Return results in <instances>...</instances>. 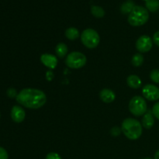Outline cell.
<instances>
[{
	"instance_id": "cell-24",
	"label": "cell",
	"mask_w": 159,
	"mask_h": 159,
	"mask_svg": "<svg viewBox=\"0 0 159 159\" xmlns=\"http://www.w3.org/2000/svg\"><path fill=\"white\" fill-rule=\"evenodd\" d=\"M8 158H9V155L6 149L0 147V159H8Z\"/></svg>"
},
{
	"instance_id": "cell-10",
	"label": "cell",
	"mask_w": 159,
	"mask_h": 159,
	"mask_svg": "<svg viewBox=\"0 0 159 159\" xmlns=\"http://www.w3.org/2000/svg\"><path fill=\"white\" fill-rule=\"evenodd\" d=\"M40 61L50 69H54L57 65V58L53 54H42L40 56Z\"/></svg>"
},
{
	"instance_id": "cell-19",
	"label": "cell",
	"mask_w": 159,
	"mask_h": 159,
	"mask_svg": "<svg viewBox=\"0 0 159 159\" xmlns=\"http://www.w3.org/2000/svg\"><path fill=\"white\" fill-rule=\"evenodd\" d=\"M144 62V57L141 54H136L131 59L132 65L134 67H140Z\"/></svg>"
},
{
	"instance_id": "cell-29",
	"label": "cell",
	"mask_w": 159,
	"mask_h": 159,
	"mask_svg": "<svg viewBox=\"0 0 159 159\" xmlns=\"http://www.w3.org/2000/svg\"><path fill=\"white\" fill-rule=\"evenodd\" d=\"M144 159H152V158H144Z\"/></svg>"
},
{
	"instance_id": "cell-22",
	"label": "cell",
	"mask_w": 159,
	"mask_h": 159,
	"mask_svg": "<svg viewBox=\"0 0 159 159\" xmlns=\"http://www.w3.org/2000/svg\"><path fill=\"white\" fill-rule=\"evenodd\" d=\"M17 95L18 94L16 93V90L14 89L10 88L7 90V96L9 98H16Z\"/></svg>"
},
{
	"instance_id": "cell-23",
	"label": "cell",
	"mask_w": 159,
	"mask_h": 159,
	"mask_svg": "<svg viewBox=\"0 0 159 159\" xmlns=\"http://www.w3.org/2000/svg\"><path fill=\"white\" fill-rule=\"evenodd\" d=\"M46 159H61V156L57 153L51 152V153L47 155Z\"/></svg>"
},
{
	"instance_id": "cell-16",
	"label": "cell",
	"mask_w": 159,
	"mask_h": 159,
	"mask_svg": "<svg viewBox=\"0 0 159 159\" xmlns=\"http://www.w3.org/2000/svg\"><path fill=\"white\" fill-rule=\"evenodd\" d=\"M134 2L132 0H128V1L125 2L124 4H122L120 7V11L124 14H130L134 8Z\"/></svg>"
},
{
	"instance_id": "cell-18",
	"label": "cell",
	"mask_w": 159,
	"mask_h": 159,
	"mask_svg": "<svg viewBox=\"0 0 159 159\" xmlns=\"http://www.w3.org/2000/svg\"><path fill=\"white\" fill-rule=\"evenodd\" d=\"M91 12L96 18H102L105 16V11L102 7L98 6H93L91 7Z\"/></svg>"
},
{
	"instance_id": "cell-5",
	"label": "cell",
	"mask_w": 159,
	"mask_h": 159,
	"mask_svg": "<svg viewBox=\"0 0 159 159\" xmlns=\"http://www.w3.org/2000/svg\"><path fill=\"white\" fill-rule=\"evenodd\" d=\"M81 40L86 48L93 49L99 45L100 39L99 34L95 30L86 29L81 34Z\"/></svg>"
},
{
	"instance_id": "cell-3",
	"label": "cell",
	"mask_w": 159,
	"mask_h": 159,
	"mask_svg": "<svg viewBox=\"0 0 159 159\" xmlns=\"http://www.w3.org/2000/svg\"><path fill=\"white\" fill-rule=\"evenodd\" d=\"M149 19L148 10L143 6H135L128 16V23L133 26L145 24Z\"/></svg>"
},
{
	"instance_id": "cell-13",
	"label": "cell",
	"mask_w": 159,
	"mask_h": 159,
	"mask_svg": "<svg viewBox=\"0 0 159 159\" xmlns=\"http://www.w3.org/2000/svg\"><path fill=\"white\" fill-rule=\"evenodd\" d=\"M127 82L128 86H130L132 89H138L141 86V79L138 76L134 75H131L129 76L127 79Z\"/></svg>"
},
{
	"instance_id": "cell-11",
	"label": "cell",
	"mask_w": 159,
	"mask_h": 159,
	"mask_svg": "<svg viewBox=\"0 0 159 159\" xmlns=\"http://www.w3.org/2000/svg\"><path fill=\"white\" fill-rule=\"evenodd\" d=\"M99 97L102 102L106 103H110L113 102L116 98V95L112 90L108 89H104L99 93Z\"/></svg>"
},
{
	"instance_id": "cell-1",
	"label": "cell",
	"mask_w": 159,
	"mask_h": 159,
	"mask_svg": "<svg viewBox=\"0 0 159 159\" xmlns=\"http://www.w3.org/2000/svg\"><path fill=\"white\" fill-rule=\"evenodd\" d=\"M17 102L29 109H39L47 102V97L43 91L36 89H24L16 98Z\"/></svg>"
},
{
	"instance_id": "cell-30",
	"label": "cell",
	"mask_w": 159,
	"mask_h": 159,
	"mask_svg": "<svg viewBox=\"0 0 159 159\" xmlns=\"http://www.w3.org/2000/svg\"><path fill=\"white\" fill-rule=\"evenodd\" d=\"M0 116H1V114H0Z\"/></svg>"
},
{
	"instance_id": "cell-26",
	"label": "cell",
	"mask_w": 159,
	"mask_h": 159,
	"mask_svg": "<svg viewBox=\"0 0 159 159\" xmlns=\"http://www.w3.org/2000/svg\"><path fill=\"white\" fill-rule=\"evenodd\" d=\"M111 134L115 137L118 136L120 134V129L118 128V127H113L111 130Z\"/></svg>"
},
{
	"instance_id": "cell-15",
	"label": "cell",
	"mask_w": 159,
	"mask_h": 159,
	"mask_svg": "<svg viewBox=\"0 0 159 159\" xmlns=\"http://www.w3.org/2000/svg\"><path fill=\"white\" fill-rule=\"evenodd\" d=\"M146 9L152 12H157L159 9V0H145Z\"/></svg>"
},
{
	"instance_id": "cell-28",
	"label": "cell",
	"mask_w": 159,
	"mask_h": 159,
	"mask_svg": "<svg viewBox=\"0 0 159 159\" xmlns=\"http://www.w3.org/2000/svg\"><path fill=\"white\" fill-rule=\"evenodd\" d=\"M155 159H159V150L157 151L155 155Z\"/></svg>"
},
{
	"instance_id": "cell-6",
	"label": "cell",
	"mask_w": 159,
	"mask_h": 159,
	"mask_svg": "<svg viewBox=\"0 0 159 159\" xmlns=\"http://www.w3.org/2000/svg\"><path fill=\"white\" fill-rule=\"evenodd\" d=\"M87 61V58L82 53L75 51L71 52L68 55L65 61V64L67 66L73 69H79L85 65Z\"/></svg>"
},
{
	"instance_id": "cell-12",
	"label": "cell",
	"mask_w": 159,
	"mask_h": 159,
	"mask_svg": "<svg viewBox=\"0 0 159 159\" xmlns=\"http://www.w3.org/2000/svg\"><path fill=\"white\" fill-rule=\"evenodd\" d=\"M155 120H154V115L152 111L149 110L148 112L144 115L142 118V125L146 129H151L154 126Z\"/></svg>"
},
{
	"instance_id": "cell-27",
	"label": "cell",
	"mask_w": 159,
	"mask_h": 159,
	"mask_svg": "<svg viewBox=\"0 0 159 159\" xmlns=\"http://www.w3.org/2000/svg\"><path fill=\"white\" fill-rule=\"evenodd\" d=\"M53 77H54V75H53L52 71H48L47 72V79H48V81H51Z\"/></svg>"
},
{
	"instance_id": "cell-21",
	"label": "cell",
	"mask_w": 159,
	"mask_h": 159,
	"mask_svg": "<svg viewBox=\"0 0 159 159\" xmlns=\"http://www.w3.org/2000/svg\"><path fill=\"white\" fill-rule=\"evenodd\" d=\"M152 113L155 116V117H156L157 119L159 120V102L155 103L154 105L153 108H152Z\"/></svg>"
},
{
	"instance_id": "cell-2",
	"label": "cell",
	"mask_w": 159,
	"mask_h": 159,
	"mask_svg": "<svg viewBox=\"0 0 159 159\" xmlns=\"http://www.w3.org/2000/svg\"><path fill=\"white\" fill-rule=\"evenodd\" d=\"M121 130L130 140H137L142 134V125L137 120L127 118L122 123Z\"/></svg>"
},
{
	"instance_id": "cell-7",
	"label": "cell",
	"mask_w": 159,
	"mask_h": 159,
	"mask_svg": "<svg viewBox=\"0 0 159 159\" xmlns=\"http://www.w3.org/2000/svg\"><path fill=\"white\" fill-rule=\"evenodd\" d=\"M153 46L152 38L147 35H143L138 39L136 42V48L141 53L148 52Z\"/></svg>"
},
{
	"instance_id": "cell-9",
	"label": "cell",
	"mask_w": 159,
	"mask_h": 159,
	"mask_svg": "<svg viewBox=\"0 0 159 159\" xmlns=\"http://www.w3.org/2000/svg\"><path fill=\"white\" fill-rule=\"evenodd\" d=\"M25 113L24 110L20 106H14L11 110V118L16 123H21L24 120Z\"/></svg>"
},
{
	"instance_id": "cell-25",
	"label": "cell",
	"mask_w": 159,
	"mask_h": 159,
	"mask_svg": "<svg viewBox=\"0 0 159 159\" xmlns=\"http://www.w3.org/2000/svg\"><path fill=\"white\" fill-rule=\"evenodd\" d=\"M153 41L157 46L159 47V31H157L153 36Z\"/></svg>"
},
{
	"instance_id": "cell-8",
	"label": "cell",
	"mask_w": 159,
	"mask_h": 159,
	"mask_svg": "<svg viewBox=\"0 0 159 159\" xmlns=\"http://www.w3.org/2000/svg\"><path fill=\"white\" fill-rule=\"evenodd\" d=\"M142 94L145 99L150 101H156L159 99V89L155 85L148 84L144 86Z\"/></svg>"
},
{
	"instance_id": "cell-14",
	"label": "cell",
	"mask_w": 159,
	"mask_h": 159,
	"mask_svg": "<svg viewBox=\"0 0 159 159\" xmlns=\"http://www.w3.org/2000/svg\"><path fill=\"white\" fill-rule=\"evenodd\" d=\"M68 47L65 43H59L56 46L55 48V52L56 54L57 55V57H60V58H63L65 57V55L68 53Z\"/></svg>"
},
{
	"instance_id": "cell-17",
	"label": "cell",
	"mask_w": 159,
	"mask_h": 159,
	"mask_svg": "<svg viewBox=\"0 0 159 159\" xmlns=\"http://www.w3.org/2000/svg\"><path fill=\"white\" fill-rule=\"evenodd\" d=\"M65 36L69 40H74L79 37V32L76 28L70 27L67 29L66 31H65Z\"/></svg>"
},
{
	"instance_id": "cell-4",
	"label": "cell",
	"mask_w": 159,
	"mask_h": 159,
	"mask_svg": "<svg viewBox=\"0 0 159 159\" xmlns=\"http://www.w3.org/2000/svg\"><path fill=\"white\" fill-rule=\"evenodd\" d=\"M147 102L141 96H134L129 102V110L134 116H141L147 113Z\"/></svg>"
},
{
	"instance_id": "cell-20",
	"label": "cell",
	"mask_w": 159,
	"mask_h": 159,
	"mask_svg": "<svg viewBox=\"0 0 159 159\" xmlns=\"http://www.w3.org/2000/svg\"><path fill=\"white\" fill-rule=\"evenodd\" d=\"M150 78L154 82H155V83H159V70H152L150 73Z\"/></svg>"
}]
</instances>
